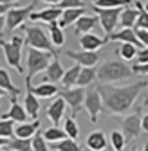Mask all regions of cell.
<instances>
[{"mask_svg": "<svg viewBox=\"0 0 148 151\" xmlns=\"http://www.w3.org/2000/svg\"><path fill=\"white\" fill-rule=\"evenodd\" d=\"M2 119H11L15 122H27V119H31V117H29L25 106L18 103L16 97H11V108H9V111L4 113Z\"/></svg>", "mask_w": 148, "mask_h": 151, "instance_id": "cell-16", "label": "cell"}, {"mask_svg": "<svg viewBox=\"0 0 148 151\" xmlns=\"http://www.w3.org/2000/svg\"><path fill=\"white\" fill-rule=\"evenodd\" d=\"M0 88H4L11 97H18L22 93V90L15 86V83L11 81V74L6 68H0Z\"/></svg>", "mask_w": 148, "mask_h": 151, "instance_id": "cell-22", "label": "cell"}, {"mask_svg": "<svg viewBox=\"0 0 148 151\" xmlns=\"http://www.w3.org/2000/svg\"><path fill=\"white\" fill-rule=\"evenodd\" d=\"M0 151H4V149H2V147H0Z\"/></svg>", "mask_w": 148, "mask_h": 151, "instance_id": "cell-54", "label": "cell"}, {"mask_svg": "<svg viewBox=\"0 0 148 151\" xmlns=\"http://www.w3.org/2000/svg\"><path fill=\"white\" fill-rule=\"evenodd\" d=\"M9 6H11V4H0V16H6V14H7V11L11 9Z\"/></svg>", "mask_w": 148, "mask_h": 151, "instance_id": "cell-43", "label": "cell"}, {"mask_svg": "<svg viewBox=\"0 0 148 151\" xmlns=\"http://www.w3.org/2000/svg\"><path fill=\"white\" fill-rule=\"evenodd\" d=\"M143 151H148V142L144 144V147H143Z\"/></svg>", "mask_w": 148, "mask_h": 151, "instance_id": "cell-51", "label": "cell"}, {"mask_svg": "<svg viewBox=\"0 0 148 151\" xmlns=\"http://www.w3.org/2000/svg\"><path fill=\"white\" fill-rule=\"evenodd\" d=\"M136 9L139 11L137 22H136V29H146L148 31V11L144 9L143 2H136Z\"/></svg>", "mask_w": 148, "mask_h": 151, "instance_id": "cell-34", "label": "cell"}, {"mask_svg": "<svg viewBox=\"0 0 148 151\" xmlns=\"http://www.w3.org/2000/svg\"><path fill=\"white\" fill-rule=\"evenodd\" d=\"M83 14H87L85 7H76V9H63V14H62V18L58 20V25H60L62 29H65V27H69V25H72V24H76V22L80 20V18H81Z\"/></svg>", "mask_w": 148, "mask_h": 151, "instance_id": "cell-18", "label": "cell"}, {"mask_svg": "<svg viewBox=\"0 0 148 151\" xmlns=\"http://www.w3.org/2000/svg\"><path fill=\"white\" fill-rule=\"evenodd\" d=\"M132 151H137V149H132Z\"/></svg>", "mask_w": 148, "mask_h": 151, "instance_id": "cell-55", "label": "cell"}, {"mask_svg": "<svg viewBox=\"0 0 148 151\" xmlns=\"http://www.w3.org/2000/svg\"><path fill=\"white\" fill-rule=\"evenodd\" d=\"M63 129H65L67 137H69V139H72V140H76V139L80 137V128H78L76 121H74V117H67V119H65Z\"/></svg>", "mask_w": 148, "mask_h": 151, "instance_id": "cell-33", "label": "cell"}, {"mask_svg": "<svg viewBox=\"0 0 148 151\" xmlns=\"http://www.w3.org/2000/svg\"><path fill=\"white\" fill-rule=\"evenodd\" d=\"M52 58H54V54H51V52L29 47L27 49V74H25V79L33 81V78L36 74L47 70V67L51 65Z\"/></svg>", "mask_w": 148, "mask_h": 151, "instance_id": "cell-5", "label": "cell"}, {"mask_svg": "<svg viewBox=\"0 0 148 151\" xmlns=\"http://www.w3.org/2000/svg\"><path fill=\"white\" fill-rule=\"evenodd\" d=\"M148 86L146 81H137L126 86H112V85H98V92L103 97V104L105 110L112 115H123L130 110L139 96V92Z\"/></svg>", "mask_w": 148, "mask_h": 151, "instance_id": "cell-1", "label": "cell"}, {"mask_svg": "<svg viewBox=\"0 0 148 151\" xmlns=\"http://www.w3.org/2000/svg\"><path fill=\"white\" fill-rule=\"evenodd\" d=\"M136 63H148V47H143L137 50V56H136Z\"/></svg>", "mask_w": 148, "mask_h": 151, "instance_id": "cell-40", "label": "cell"}, {"mask_svg": "<svg viewBox=\"0 0 148 151\" xmlns=\"http://www.w3.org/2000/svg\"><path fill=\"white\" fill-rule=\"evenodd\" d=\"M9 144V139H4V137H0V147H4Z\"/></svg>", "mask_w": 148, "mask_h": 151, "instance_id": "cell-47", "label": "cell"}, {"mask_svg": "<svg viewBox=\"0 0 148 151\" xmlns=\"http://www.w3.org/2000/svg\"><path fill=\"white\" fill-rule=\"evenodd\" d=\"M118 122L121 126V131H123L126 142L128 140H136L141 135V131H143V115H141V110L139 108H137V111L126 115L125 119H119Z\"/></svg>", "mask_w": 148, "mask_h": 151, "instance_id": "cell-7", "label": "cell"}, {"mask_svg": "<svg viewBox=\"0 0 148 151\" xmlns=\"http://www.w3.org/2000/svg\"><path fill=\"white\" fill-rule=\"evenodd\" d=\"M94 14L99 18V24L103 27V31L107 34H112L116 31V27L119 25V18H121V11L123 7H114V9H105V7H96L92 6Z\"/></svg>", "mask_w": 148, "mask_h": 151, "instance_id": "cell-8", "label": "cell"}, {"mask_svg": "<svg viewBox=\"0 0 148 151\" xmlns=\"http://www.w3.org/2000/svg\"><path fill=\"white\" fill-rule=\"evenodd\" d=\"M51 151H83V149L80 147V144L76 140H72V139L67 137V139H63L60 142L51 144Z\"/></svg>", "mask_w": 148, "mask_h": 151, "instance_id": "cell-30", "label": "cell"}, {"mask_svg": "<svg viewBox=\"0 0 148 151\" xmlns=\"http://www.w3.org/2000/svg\"><path fill=\"white\" fill-rule=\"evenodd\" d=\"M98 22H99V18H98V16L83 14L80 20L74 24V25H76V29H74V31H76V34H78V36H80V34H87V32H90V31H92V27H94Z\"/></svg>", "mask_w": 148, "mask_h": 151, "instance_id": "cell-24", "label": "cell"}, {"mask_svg": "<svg viewBox=\"0 0 148 151\" xmlns=\"http://www.w3.org/2000/svg\"><path fill=\"white\" fill-rule=\"evenodd\" d=\"M94 79H98V74L94 70V67H81L80 78H78V85L76 86H89L90 83H94Z\"/></svg>", "mask_w": 148, "mask_h": 151, "instance_id": "cell-28", "label": "cell"}, {"mask_svg": "<svg viewBox=\"0 0 148 151\" xmlns=\"http://www.w3.org/2000/svg\"><path fill=\"white\" fill-rule=\"evenodd\" d=\"M63 14V9L58 7V6H51L47 9H42V11H34L31 14L29 20L33 22H44V24H52V22H58Z\"/></svg>", "mask_w": 148, "mask_h": 151, "instance_id": "cell-14", "label": "cell"}, {"mask_svg": "<svg viewBox=\"0 0 148 151\" xmlns=\"http://www.w3.org/2000/svg\"><path fill=\"white\" fill-rule=\"evenodd\" d=\"M116 52L121 56L125 61H132L136 56H137V47L132 45V43H119V47H118Z\"/></svg>", "mask_w": 148, "mask_h": 151, "instance_id": "cell-32", "label": "cell"}, {"mask_svg": "<svg viewBox=\"0 0 148 151\" xmlns=\"http://www.w3.org/2000/svg\"><path fill=\"white\" fill-rule=\"evenodd\" d=\"M44 137L49 144H54V142H60V140L67 139V133H65V129H62L58 126H52V128H47L44 131Z\"/></svg>", "mask_w": 148, "mask_h": 151, "instance_id": "cell-31", "label": "cell"}, {"mask_svg": "<svg viewBox=\"0 0 148 151\" xmlns=\"http://www.w3.org/2000/svg\"><path fill=\"white\" fill-rule=\"evenodd\" d=\"M6 93H7V92H6V90H4V88H0V99H2V97H4V96H6Z\"/></svg>", "mask_w": 148, "mask_h": 151, "instance_id": "cell-48", "label": "cell"}, {"mask_svg": "<svg viewBox=\"0 0 148 151\" xmlns=\"http://www.w3.org/2000/svg\"><path fill=\"white\" fill-rule=\"evenodd\" d=\"M47 29H49V38H51V42H52V45L56 47V49H60L63 43H65V29H62L60 25H58V22H52V24H47Z\"/></svg>", "mask_w": 148, "mask_h": 151, "instance_id": "cell-25", "label": "cell"}, {"mask_svg": "<svg viewBox=\"0 0 148 151\" xmlns=\"http://www.w3.org/2000/svg\"><path fill=\"white\" fill-rule=\"evenodd\" d=\"M63 74H65V70H63V67H62V63H60V60H58V56H54L52 61H51V65H49L47 70H45V76H44V78H45L49 83H56V81H62Z\"/></svg>", "mask_w": 148, "mask_h": 151, "instance_id": "cell-20", "label": "cell"}, {"mask_svg": "<svg viewBox=\"0 0 148 151\" xmlns=\"http://www.w3.org/2000/svg\"><path fill=\"white\" fill-rule=\"evenodd\" d=\"M42 2H45V4H51V6H58L62 0H42Z\"/></svg>", "mask_w": 148, "mask_h": 151, "instance_id": "cell-46", "label": "cell"}, {"mask_svg": "<svg viewBox=\"0 0 148 151\" xmlns=\"http://www.w3.org/2000/svg\"><path fill=\"white\" fill-rule=\"evenodd\" d=\"M33 90H34V96L38 97V99H49V97H54V96H56V93L60 92L56 85H54V83H49V81L36 85Z\"/></svg>", "mask_w": 148, "mask_h": 151, "instance_id": "cell-23", "label": "cell"}, {"mask_svg": "<svg viewBox=\"0 0 148 151\" xmlns=\"http://www.w3.org/2000/svg\"><path fill=\"white\" fill-rule=\"evenodd\" d=\"M13 0H0V4H11Z\"/></svg>", "mask_w": 148, "mask_h": 151, "instance_id": "cell-49", "label": "cell"}, {"mask_svg": "<svg viewBox=\"0 0 148 151\" xmlns=\"http://www.w3.org/2000/svg\"><path fill=\"white\" fill-rule=\"evenodd\" d=\"M85 96H87V90L83 86H76V88H65L62 90V97L65 99V103L69 104V108L72 110V117L80 111V108L85 103Z\"/></svg>", "mask_w": 148, "mask_h": 151, "instance_id": "cell-10", "label": "cell"}, {"mask_svg": "<svg viewBox=\"0 0 148 151\" xmlns=\"http://www.w3.org/2000/svg\"><path fill=\"white\" fill-rule=\"evenodd\" d=\"M94 2H96V0H92V4H94Z\"/></svg>", "mask_w": 148, "mask_h": 151, "instance_id": "cell-53", "label": "cell"}, {"mask_svg": "<svg viewBox=\"0 0 148 151\" xmlns=\"http://www.w3.org/2000/svg\"><path fill=\"white\" fill-rule=\"evenodd\" d=\"M146 104H148V96H146V99H144V104H143V106H146Z\"/></svg>", "mask_w": 148, "mask_h": 151, "instance_id": "cell-52", "label": "cell"}, {"mask_svg": "<svg viewBox=\"0 0 148 151\" xmlns=\"http://www.w3.org/2000/svg\"><path fill=\"white\" fill-rule=\"evenodd\" d=\"M80 72H81V65H74V67H70L69 70H65L63 78H62V85H63V88H72L74 85H78Z\"/></svg>", "mask_w": 148, "mask_h": 151, "instance_id": "cell-27", "label": "cell"}, {"mask_svg": "<svg viewBox=\"0 0 148 151\" xmlns=\"http://www.w3.org/2000/svg\"><path fill=\"white\" fill-rule=\"evenodd\" d=\"M143 131H146V133H148V113H146V115H143Z\"/></svg>", "mask_w": 148, "mask_h": 151, "instance_id": "cell-45", "label": "cell"}, {"mask_svg": "<svg viewBox=\"0 0 148 151\" xmlns=\"http://www.w3.org/2000/svg\"><path fill=\"white\" fill-rule=\"evenodd\" d=\"M107 42H108L107 36L101 38V36H96V34H92V32L81 34V38H80V45H81L83 50H98V49H101Z\"/></svg>", "mask_w": 148, "mask_h": 151, "instance_id": "cell-17", "label": "cell"}, {"mask_svg": "<svg viewBox=\"0 0 148 151\" xmlns=\"http://www.w3.org/2000/svg\"><path fill=\"white\" fill-rule=\"evenodd\" d=\"M65 106H67V103H65V99L60 96V97H56L49 106H47V117H49V121L54 124V126H58L62 121H63V113H65Z\"/></svg>", "mask_w": 148, "mask_h": 151, "instance_id": "cell-15", "label": "cell"}, {"mask_svg": "<svg viewBox=\"0 0 148 151\" xmlns=\"http://www.w3.org/2000/svg\"><path fill=\"white\" fill-rule=\"evenodd\" d=\"M7 151H11V149H7Z\"/></svg>", "mask_w": 148, "mask_h": 151, "instance_id": "cell-57", "label": "cell"}, {"mask_svg": "<svg viewBox=\"0 0 148 151\" xmlns=\"http://www.w3.org/2000/svg\"><path fill=\"white\" fill-rule=\"evenodd\" d=\"M22 29L25 31V45L27 47L40 49V50H45V52H51L54 56H58L60 49H56L52 45L51 38H49V32H45L40 25H31V27L22 25Z\"/></svg>", "mask_w": 148, "mask_h": 151, "instance_id": "cell-3", "label": "cell"}, {"mask_svg": "<svg viewBox=\"0 0 148 151\" xmlns=\"http://www.w3.org/2000/svg\"><path fill=\"white\" fill-rule=\"evenodd\" d=\"M67 58L74 60L78 65L81 67H96L98 61H99V54L96 50H78V52H74V50H67L65 52Z\"/></svg>", "mask_w": 148, "mask_h": 151, "instance_id": "cell-11", "label": "cell"}, {"mask_svg": "<svg viewBox=\"0 0 148 151\" xmlns=\"http://www.w3.org/2000/svg\"><path fill=\"white\" fill-rule=\"evenodd\" d=\"M110 144H112L114 151H123L125 149V144H126V139L123 135V131H112L110 133Z\"/></svg>", "mask_w": 148, "mask_h": 151, "instance_id": "cell-38", "label": "cell"}, {"mask_svg": "<svg viewBox=\"0 0 148 151\" xmlns=\"http://www.w3.org/2000/svg\"><path fill=\"white\" fill-rule=\"evenodd\" d=\"M4 29H6V16H0V36H2Z\"/></svg>", "mask_w": 148, "mask_h": 151, "instance_id": "cell-44", "label": "cell"}, {"mask_svg": "<svg viewBox=\"0 0 148 151\" xmlns=\"http://www.w3.org/2000/svg\"><path fill=\"white\" fill-rule=\"evenodd\" d=\"M33 151H51V147L47 146V140L44 137V131H36L33 137Z\"/></svg>", "mask_w": 148, "mask_h": 151, "instance_id": "cell-37", "label": "cell"}, {"mask_svg": "<svg viewBox=\"0 0 148 151\" xmlns=\"http://www.w3.org/2000/svg\"><path fill=\"white\" fill-rule=\"evenodd\" d=\"M58 7H62V9H76V7H83V2L81 0H62L58 4Z\"/></svg>", "mask_w": 148, "mask_h": 151, "instance_id": "cell-39", "label": "cell"}, {"mask_svg": "<svg viewBox=\"0 0 148 151\" xmlns=\"http://www.w3.org/2000/svg\"><path fill=\"white\" fill-rule=\"evenodd\" d=\"M134 74H148V63H134Z\"/></svg>", "mask_w": 148, "mask_h": 151, "instance_id": "cell-42", "label": "cell"}, {"mask_svg": "<svg viewBox=\"0 0 148 151\" xmlns=\"http://www.w3.org/2000/svg\"><path fill=\"white\" fill-rule=\"evenodd\" d=\"M132 4V0H96V7H105V9H114V7H125Z\"/></svg>", "mask_w": 148, "mask_h": 151, "instance_id": "cell-35", "label": "cell"}, {"mask_svg": "<svg viewBox=\"0 0 148 151\" xmlns=\"http://www.w3.org/2000/svg\"><path fill=\"white\" fill-rule=\"evenodd\" d=\"M36 6H38V2L36 0H33L31 4L24 6V7H11L6 14V29L7 32H13L16 27H22L25 20H29L31 14L36 11Z\"/></svg>", "mask_w": 148, "mask_h": 151, "instance_id": "cell-6", "label": "cell"}, {"mask_svg": "<svg viewBox=\"0 0 148 151\" xmlns=\"http://www.w3.org/2000/svg\"><path fill=\"white\" fill-rule=\"evenodd\" d=\"M87 147L89 151H103L107 147V135L103 131H92L87 137Z\"/></svg>", "mask_w": 148, "mask_h": 151, "instance_id": "cell-21", "label": "cell"}, {"mask_svg": "<svg viewBox=\"0 0 148 151\" xmlns=\"http://www.w3.org/2000/svg\"><path fill=\"white\" fill-rule=\"evenodd\" d=\"M83 108H85L87 113H89V121H90L92 124H96V122H98V117H99V113L105 110L103 97H101V93L98 92V88H90V90H87Z\"/></svg>", "mask_w": 148, "mask_h": 151, "instance_id": "cell-9", "label": "cell"}, {"mask_svg": "<svg viewBox=\"0 0 148 151\" xmlns=\"http://www.w3.org/2000/svg\"><path fill=\"white\" fill-rule=\"evenodd\" d=\"M13 2H16V0H13Z\"/></svg>", "mask_w": 148, "mask_h": 151, "instance_id": "cell-56", "label": "cell"}, {"mask_svg": "<svg viewBox=\"0 0 148 151\" xmlns=\"http://www.w3.org/2000/svg\"><path fill=\"white\" fill-rule=\"evenodd\" d=\"M143 6H144V9H146V11H148V0H146V2H144V4H143Z\"/></svg>", "mask_w": 148, "mask_h": 151, "instance_id": "cell-50", "label": "cell"}, {"mask_svg": "<svg viewBox=\"0 0 148 151\" xmlns=\"http://www.w3.org/2000/svg\"><path fill=\"white\" fill-rule=\"evenodd\" d=\"M137 16H139V11H137L136 7H126V9H123V11H121V18H119L121 29H123V27H126V29L136 27Z\"/></svg>", "mask_w": 148, "mask_h": 151, "instance_id": "cell-26", "label": "cell"}, {"mask_svg": "<svg viewBox=\"0 0 148 151\" xmlns=\"http://www.w3.org/2000/svg\"><path fill=\"white\" fill-rule=\"evenodd\" d=\"M0 137H4V139H13L15 137V121H11V119L0 121Z\"/></svg>", "mask_w": 148, "mask_h": 151, "instance_id": "cell-36", "label": "cell"}, {"mask_svg": "<svg viewBox=\"0 0 148 151\" xmlns=\"http://www.w3.org/2000/svg\"><path fill=\"white\" fill-rule=\"evenodd\" d=\"M34 86L31 85V79H25V97H24V106L29 113V117L33 121L38 119V111H40V101L34 96Z\"/></svg>", "mask_w": 148, "mask_h": 151, "instance_id": "cell-13", "label": "cell"}, {"mask_svg": "<svg viewBox=\"0 0 148 151\" xmlns=\"http://www.w3.org/2000/svg\"><path fill=\"white\" fill-rule=\"evenodd\" d=\"M38 129H40V121L38 119L33 121V122H18V126L15 128V137H18V139H33Z\"/></svg>", "mask_w": 148, "mask_h": 151, "instance_id": "cell-19", "label": "cell"}, {"mask_svg": "<svg viewBox=\"0 0 148 151\" xmlns=\"http://www.w3.org/2000/svg\"><path fill=\"white\" fill-rule=\"evenodd\" d=\"M7 149H11V151H33V139L13 137V139H9Z\"/></svg>", "mask_w": 148, "mask_h": 151, "instance_id": "cell-29", "label": "cell"}, {"mask_svg": "<svg viewBox=\"0 0 148 151\" xmlns=\"http://www.w3.org/2000/svg\"><path fill=\"white\" fill-rule=\"evenodd\" d=\"M107 40L108 42H119V43H132V45H136L139 49L144 47L139 42V38L136 34V29H126V27H123L119 31H114L112 34H107Z\"/></svg>", "mask_w": 148, "mask_h": 151, "instance_id": "cell-12", "label": "cell"}, {"mask_svg": "<svg viewBox=\"0 0 148 151\" xmlns=\"http://www.w3.org/2000/svg\"><path fill=\"white\" fill-rule=\"evenodd\" d=\"M25 43V40H22V36H13L11 42L0 40V49L4 52V58L7 61L9 67H13L18 74L24 76V67H22V45Z\"/></svg>", "mask_w": 148, "mask_h": 151, "instance_id": "cell-4", "label": "cell"}, {"mask_svg": "<svg viewBox=\"0 0 148 151\" xmlns=\"http://www.w3.org/2000/svg\"><path fill=\"white\" fill-rule=\"evenodd\" d=\"M98 79L99 83L103 85H112L116 81H123V79H128L130 76L134 74L132 67H128L125 61H118V60H107L103 61L98 70Z\"/></svg>", "mask_w": 148, "mask_h": 151, "instance_id": "cell-2", "label": "cell"}, {"mask_svg": "<svg viewBox=\"0 0 148 151\" xmlns=\"http://www.w3.org/2000/svg\"><path fill=\"white\" fill-rule=\"evenodd\" d=\"M136 34H137V38H139V42H141L144 47H148V31H146V29H136Z\"/></svg>", "mask_w": 148, "mask_h": 151, "instance_id": "cell-41", "label": "cell"}]
</instances>
